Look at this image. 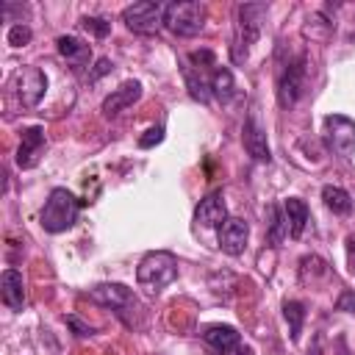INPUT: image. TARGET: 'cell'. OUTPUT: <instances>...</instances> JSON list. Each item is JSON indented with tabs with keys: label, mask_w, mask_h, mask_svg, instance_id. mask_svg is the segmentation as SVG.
<instances>
[{
	"label": "cell",
	"mask_w": 355,
	"mask_h": 355,
	"mask_svg": "<svg viewBox=\"0 0 355 355\" xmlns=\"http://www.w3.org/2000/svg\"><path fill=\"white\" fill-rule=\"evenodd\" d=\"M178 277V255L169 250H153L139 261L136 269V280L141 288H147L150 294H158L161 288H166L172 280Z\"/></svg>",
	"instance_id": "6da1fadb"
},
{
	"label": "cell",
	"mask_w": 355,
	"mask_h": 355,
	"mask_svg": "<svg viewBox=\"0 0 355 355\" xmlns=\"http://www.w3.org/2000/svg\"><path fill=\"white\" fill-rule=\"evenodd\" d=\"M78 214H80V200L67 191V189H53L44 200V208H42V227L47 233H64L69 230L75 222H78Z\"/></svg>",
	"instance_id": "7a4b0ae2"
},
{
	"label": "cell",
	"mask_w": 355,
	"mask_h": 355,
	"mask_svg": "<svg viewBox=\"0 0 355 355\" xmlns=\"http://www.w3.org/2000/svg\"><path fill=\"white\" fill-rule=\"evenodd\" d=\"M266 11H269L266 3H241L236 8V17H239V22H236V39H233V61L236 64L247 58L250 47L261 36V22H263Z\"/></svg>",
	"instance_id": "3957f363"
},
{
	"label": "cell",
	"mask_w": 355,
	"mask_h": 355,
	"mask_svg": "<svg viewBox=\"0 0 355 355\" xmlns=\"http://www.w3.org/2000/svg\"><path fill=\"white\" fill-rule=\"evenodd\" d=\"M208 19V8L205 3L197 0H178V3H166V14H164V28H169L175 36H197L205 28Z\"/></svg>",
	"instance_id": "277c9868"
},
{
	"label": "cell",
	"mask_w": 355,
	"mask_h": 355,
	"mask_svg": "<svg viewBox=\"0 0 355 355\" xmlns=\"http://www.w3.org/2000/svg\"><path fill=\"white\" fill-rule=\"evenodd\" d=\"M164 14H166V3H155V0H139L122 8V22L128 31L141 33V36H153L164 28Z\"/></svg>",
	"instance_id": "5b68a950"
},
{
	"label": "cell",
	"mask_w": 355,
	"mask_h": 355,
	"mask_svg": "<svg viewBox=\"0 0 355 355\" xmlns=\"http://www.w3.org/2000/svg\"><path fill=\"white\" fill-rule=\"evenodd\" d=\"M322 125H324L327 147L341 158H352L355 155V122L344 114H327Z\"/></svg>",
	"instance_id": "8992f818"
},
{
	"label": "cell",
	"mask_w": 355,
	"mask_h": 355,
	"mask_svg": "<svg viewBox=\"0 0 355 355\" xmlns=\"http://www.w3.org/2000/svg\"><path fill=\"white\" fill-rule=\"evenodd\" d=\"M11 89L25 108H36L47 92V75L39 67H22L11 78Z\"/></svg>",
	"instance_id": "52a82bcc"
},
{
	"label": "cell",
	"mask_w": 355,
	"mask_h": 355,
	"mask_svg": "<svg viewBox=\"0 0 355 355\" xmlns=\"http://www.w3.org/2000/svg\"><path fill=\"white\" fill-rule=\"evenodd\" d=\"M302 83H305V58H288L280 72H277V103L280 108H291L300 94H302Z\"/></svg>",
	"instance_id": "ba28073f"
},
{
	"label": "cell",
	"mask_w": 355,
	"mask_h": 355,
	"mask_svg": "<svg viewBox=\"0 0 355 355\" xmlns=\"http://www.w3.org/2000/svg\"><path fill=\"white\" fill-rule=\"evenodd\" d=\"M200 336L216 355H250V347L241 344V336L233 324H208Z\"/></svg>",
	"instance_id": "9c48e42d"
},
{
	"label": "cell",
	"mask_w": 355,
	"mask_h": 355,
	"mask_svg": "<svg viewBox=\"0 0 355 355\" xmlns=\"http://www.w3.org/2000/svg\"><path fill=\"white\" fill-rule=\"evenodd\" d=\"M241 141H244V150L252 161H261V164H269L272 161V150H269V141H266V130L261 125V119L255 114H250L244 119V128H241Z\"/></svg>",
	"instance_id": "30bf717a"
},
{
	"label": "cell",
	"mask_w": 355,
	"mask_h": 355,
	"mask_svg": "<svg viewBox=\"0 0 355 355\" xmlns=\"http://www.w3.org/2000/svg\"><path fill=\"white\" fill-rule=\"evenodd\" d=\"M44 147H47V139H44V130L39 125L22 128V141H19V150H17V166L19 169H33L39 164Z\"/></svg>",
	"instance_id": "8fae6325"
},
{
	"label": "cell",
	"mask_w": 355,
	"mask_h": 355,
	"mask_svg": "<svg viewBox=\"0 0 355 355\" xmlns=\"http://www.w3.org/2000/svg\"><path fill=\"white\" fill-rule=\"evenodd\" d=\"M89 294H92V300H97L100 305L114 308L116 313H122L125 308H136L133 291L128 286H122V283H97V286L89 288Z\"/></svg>",
	"instance_id": "7c38bea8"
},
{
	"label": "cell",
	"mask_w": 355,
	"mask_h": 355,
	"mask_svg": "<svg viewBox=\"0 0 355 355\" xmlns=\"http://www.w3.org/2000/svg\"><path fill=\"white\" fill-rule=\"evenodd\" d=\"M250 241V225L239 216H227L219 227V250L227 255H241Z\"/></svg>",
	"instance_id": "4fadbf2b"
},
{
	"label": "cell",
	"mask_w": 355,
	"mask_h": 355,
	"mask_svg": "<svg viewBox=\"0 0 355 355\" xmlns=\"http://www.w3.org/2000/svg\"><path fill=\"white\" fill-rule=\"evenodd\" d=\"M139 97H141V83H139V80H125V83H119V86L103 100L100 111H103V116H119V114H122L125 108H130Z\"/></svg>",
	"instance_id": "5bb4252c"
},
{
	"label": "cell",
	"mask_w": 355,
	"mask_h": 355,
	"mask_svg": "<svg viewBox=\"0 0 355 355\" xmlns=\"http://www.w3.org/2000/svg\"><path fill=\"white\" fill-rule=\"evenodd\" d=\"M225 219H227V205H225L222 191H211L194 208V222L202 225V227H222Z\"/></svg>",
	"instance_id": "9a60e30c"
},
{
	"label": "cell",
	"mask_w": 355,
	"mask_h": 355,
	"mask_svg": "<svg viewBox=\"0 0 355 355\" xmlns=\"http://www.w3.org/2000/svg\"><path fill=\"white\" fill-rule=\"evenodd\" d=\"M0 297L11 311L25 308V283H22V275L17 269H6L0 275Z\"/></svg>",
	"instance_id": "2e32d148"
},
{
	"label": "cell",
	"mask_w": 355,
	"mask_h": 355,
	"mask_svg": "<svg viewBox=\"0 0 355 355\" xmlns=\"http://www.w3.org/2000/svg\"><path fill=\"white\" fill-rule=\"evenodd\" d=\"M55 47H58V55H61L67 64L78 67V69L92 61V47H89L86 42H80L78 36H58V39H55Z\"/></svg>",
	"instance_id": "e0dca14e"
},
{
	"label": "cell",
	"mask_w": 355,
	"mask_h": 355,
	"mask_svg": "<svg viewBox=\"0 0 355 355\" xmlns=\"http://www.w3.org/2000/svg\"><path fill=\"white\" fill-rule=\"evenodd\" d=\"M283 211H286V222H288V236H291V239H300L302 230H305V225H308V216H311L305 200L288 197V200L283 202Z\"/></svg>",
	"instance_id": "ac0fdd59"
},
{
	"label": "cell",
	"mask_w": 355,
	"mask_h": 355,
	"mask_svg": "<svg viewBox=\"0 0 355 355\" xmlns=\"http://www.w3.org/2000/svg\"><path fill=\"white\" fill-rule=\"evenodd\" d=\"M183 80H186V86H189V94H191L197 103H208V100H211V78H205L200 67L183 64Z\"/></svg>",
	"instance_id": "d6986e66"
},
{
	"label": "cell",
	"mask_w": 355,
	"mask_h": 355,
	"mask_svg": "<svg viewBox=\"0 0 355 355\" xmlns=\"http://www.w3.org/2000/svg\"><path fill=\"white\" fill-rule=\"evenodd\" d=\"M211 97H216L219 103H230L236 97V80L227 67H216L211 72Z\"/></svg>",
	"instance_id": "ffe728a7"
},
{
	"label": "cell",
	"mask_w": 355,
	"mask_h": 355,
	"mask_svg": "<svg viewBox=\"0 0 355 355\" xmlns=\"http://www.w3.org/2000/svg\"><path fill=\"white\" fill-rule=\"evenodd\" d=\"M322 200H324V205H327L333 214H338V216H347V214L352 211V197H349V191H344L341 186H324V189H322Z\"/></svg>",
	"instance_id": "44dd1931"
},
{
	"label": "cell",
	"mask_w": 355,
	"mask_h": 355,
	"mask_svg": "<svg viewBox=\"0 0 355 355\" xmlns=\"http://www.w3.org/2000/svg\"><path fill=\"white\" fill-rule=\"evenodd\" d=\"M269 241L275 244V247H280V241L288 236V222H286V211L280 208V205H269Z\"/></svg>",
	"instance_id": "7402d4cb"
},
{
	"label": "cell",
	"mask_w": 355,
	"mask_h": 355,
	"mask_svg": "<svg viewBox=\"0 0 355 355\" xmlns=\"http://www.w3.org/2000/svg\"><path fill=\"white\" fill-rule=\"evenodd\" d=\"M283 316H286V322H288L291 341H300V336H302V322H305V305L297 302V300H288V302H283Z\"/></svg>",
	"instance_id": "603a6c76"
},
{
	"label": "cell",
	"mask_w": 355,
	"mask_h": 355,
	"mask_svg": "<svg viewBox=\"0 0 355 355\" xmlns=\"http://www.w3.org/2000/svg\"><path fill=\"white\" fill-rule=\"evenodd\" d=\"M31 28L28 25H22V22H14L11 28H8V33H6V42L11 44V47H25L28 42H31Z\"/></svg>",
	"instance_id": "cb8c5ba5"
},
{
	"label": "cell",
	"mask_w": 355,
	"mask_h": 355,
	"mask_svg": "<svg viewBox=\"0 0 355 355\" xmlns=\"http://www.w3.org/2000/svg\"><path fill=\"white\" fill-rule=\"evenodd\" d=\"M80 25H83L92 36H97V39H103V36H108V33H111V22H108V19H103V17H83V19H80Z\"/></svg>",
	"instance_id": "d4e9b609"
},
{
	"label": "cell",
	"mask_w": 355,
	"mask_h": 355,
	"mask_svg": "<svg viewBox=\"0 0 355 355\" xmlns=\"http://www.w3.org/2000/svg\"><path fill=\"white\" fill-rule=\"evenodd\" d=\"M164 141V125H155V128H150L141 139H139V147L141 150H150V147H155V144H161Z\"/></svg>",
	"instance_id": "484cf974"
},
{
	"label": "cell",
	"mask_w": 355,
	"mask_h": 355,
	"mask_svg": "<svg viewBox=\"0 0 355 355\" xmlns=\"http://www.w3.org/2000/svg\"><path fill=\"white\" fill-rule=\"evenodd\" d=\"M336 308H338V311H344V313H355V288H349V291H344V294L338 297V302H336Z\"/></svg>",
	"instance_id": "4316f807"
},
{
	"label": "cell",
	"mask_w": 355,
	"mask_h": 355,
	"mask_svg": "<svg viewBox=\"0 0 355 355\" xmlns=\"http://www.w3.org/2000/svg\"><path fill=\"white\" fill-rule=\"evenodd\" d=\"M67 324H72V327H75V336H92V333H94V330H92L89 324H83L78 316H67Z\"/></svg>",
	"instance_id": "83f0119b"
},
{
	"label": "cell",
	"mask_w": 355,
	"mask_h": 355,
	"mask_svg": "<svg viewBox=\"0 0 355 355\" xmlns=\"http://www.w3.org/2000/svg\"><path fill=\"white\" fill-rule=\"evenodd\" d=\"M347 266H349V275L355 277V236L347 239Z\"/></svg>",
	"instance_id": "f1b7e54d"
},
{
	"label": "cell",
	"mask_w": 355,
	"mask_h": 355,
	"mask_svg": "<svg viewBox=\"0 0 355 355\" xmlns=\"http://www.w3.org/2000/svg\"><path fill=\"white\" fill-rule=\"evenodd\" d=\"M111 69H114V64H111L108 58H100V61H97V69L92 72V80H97L100 75H105V72H111Z\"/></svg>",
	"instance_id": "f546056e"
},
{
	"label": "cell",
	"mask_w": 355,
	"mask_h": 355,
	"mask_svg": "<svg viewBox=\"0 0 355 355\" xmlns=\"http://www.w3.org/2000/svg\"><path fill=\"white\" fill-rule=\"evenodd\" d=\"M338 347H341V352H338V355H349V352H347V344H344V341H338Z\"/></svg>",
	"instance_id": "4dcf8cb0"
}]
</instances>
